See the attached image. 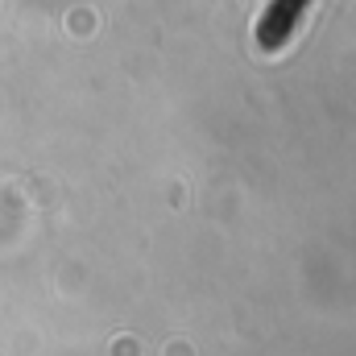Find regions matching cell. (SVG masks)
Masks as SVG:
<instances>
[{"mask_svg": "<svg viewBox=\"0 0 356 356\" xmlns=\"http://www.w3.org/2000/svg\"><path fill=\"white\" fill-rule=\"evenodd\" d=\"M307 4H311V0H269L266 13H261V21H257V46H261V50L286 46V38L294 33V25H298V17L307 13Z\"/></svg>", "mask_w": 356, "mask_h": 356, "instance_id": "6da1fadb", "label": "cell"}]
</instances>
